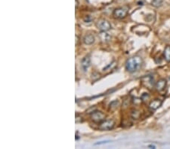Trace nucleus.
<instances>
[{"instance_id":"obj_10","label":"nucleus","mask_w":170,"mask_h":149,"mask_svg":"<svg viewBox=\"0 0 170 149\" xmlns=\"http://www.w3.org/2000/svg\"><path fill=\"white\" fill-rule=\"evenodd\" d=\"M95 41V37L92 34H88L84 36L83 38V42L85 45H92Z\"/></svg>"},{"instance_id":"obj_6","label":"nucleus","mask_w":170,"mask_h":149,"mask_svg":"<svg viewBox=\"0 0 170 149\" xmlns=\"http://www.w3.org/2000/svg\"><path fill=\"white\" fill-rule=\"evenodd\" d=\"M141 81H142V83H143L144 86L148 87L149 89H151L152 87H153V85H154L153 78L150 76V75H147V76H145L144 78H142Z\"/></svg>"},{"instance_id":"obj_13","label":"nucleus","mask_w":170,"mask_h":149,"mask_svg":"<svg viewBox=\"0 0 170 149\" xmlns=\"http://www.w3.org/2000/svg\"><path fill=\"white\" fill-rule=\"evenodd\" d=\"M131 116L132 117H134V118H135V119H137L139 117V115H140V113H139V111L137 110H132L131 111Z\"/></svg>"},{"instance_id":"obj_7","label":"nucleus","mask_w":170,"mask_h":149,"mask_svg":"<svg viewBox=\"0 0 170 149\" xmlns=\"http://www.w3.org/2000/svg\"><path fill=\"white\" fill-rule=\"evenodd\" d=\"M166 86V80L164 79V78H161L160 79L159 81H157L155 84V89L157 91L160 92V91H163L165 89Z\"/></svg>"},{"instance_id":"obj_5","label":"nucleus","mask_w":170,"mask_h":149,"mask_svg":"<svg viewBox=\"0 0 170 149\" xmlns=\"http://www.w3.org/2000/svg\"><path fill=\"white\" fill-rule=\"evenodd\" d=\"M128 12V10L126 8H117L113 11V15L115 18H117V19H123L126 16Z\"/></svg>"},{"instance_id":"obj_2","label":"nucleus","mask_w":170,"mask_h":149,"mask_svg":"<svg viewBox=\"0 0 170 149\" xmlns=\"http://www.w3.org/2000/svg\"><path fill=\"white\" fill-rule=\"evenodd\" d=\"M105 115L103 114L101 111H96L92 112L91 115V119L94 123H101L103 121H105Z\"/></svg>"},{"instance_id":"obj_9","label":"nucleus","mask_w":170,"mask_h":149,"mask_svg":"<svg viewBox=\"0 0 170 149\" xmlns=\"http://www.w3.org/2000/svg\"><path fill=\"white\" fill-rule=\"evenodd\" d=\"M90 64H91V59L89 58V57H85L82 60V67L85 71H87L88 68L90 66Z\"/></svg>"},{"instance_id":"obj_3","label":"nucleus","mask_w":170,"mask_h":149,"mask_svg":"<svg viewBox=\"0 0 170 149\" xmlns=\"http://www.w3.org/2000/svg\"><path fill=\"white\" fill-rule=\"evenodd\" d=\"M115 122L113 120H105L103 121L101 123L99 124V130H110L113 129V127H114Z\"/></svg>"},{"instance_id":"obj_15","label":"nucleus","mask_w":170,"mask_h":149,"mask_svg":"<svg viewBox=\"0 0 170 149\" xmlns=\"http://www.w3.org/2000/svg\"><path fill=\"white\" fill-rule=\"evenodd\" d=\"M107 142V141H105V142H98L95 144V145H101V144H105V143Z\"/></svg>"},{"instance_id":"obj_1","label":"nucleus","mask_w":170,"mask_h":149,"mask_svg":"<svg viewBox=\"0 0 170 149\" xmlns=\"http://www.w3.org/2000/svg\"><path fill=\"white\" fill-rule=\"evenodd\" d=\"M143 60L141 57L135 56L131 58L128 59L125 62V69L129 72H135L137 71L142 65Z\"/></svg>"},{"instance_id":"obj_8","label":"nucleus","mask_w":170,"mask_h":149,"mask_svg":"<svg viewBox=\"0 0 170 149\" xmlns=\"http://www.w3.org/2000/svg\"><path fill=\"white\" fill-rule=\"evenodd\" d=\"M162 103H163L162 100H160V99H154L152 102H151V103L149 104V109L151 111H156L161 106Z\"/></svg>"},{"instance_id":"obj_16","label":"nucleus","mask_w":170,"mask_h":149,"mask_svg":"<svg viewBox=\"0 0 170 149\" xmlns=\"http://www.w3.org/2000/svg\"><path fill=\"white\" fill-rule=\"evenodd\" d=\"M148 147H149V148H155V146H154V145H149Z\"/></svg>"},{"instance_id":"obj_11","label":"nucleus","mask_w":170,"mask_h":149,"mask_svg":"<svg viewBox=\"0 0 170 149\" xmlns=\"http://www.w3.org/2000/svg\"><path fill=\"white\" fill-rule=\"evenodd\" d=\"M164 58L167 61V62H170V46H166L165 50H164Z\"/></svg>"},{"instance_id":"obj_17","label":"nucleus","mask_w":170,"mask_h":149,"mask_svg":"<svg viewBox=\"0 0 170 149\" xmlns=\"http://www.w3.org/2000/svg\"><path fill=\"white\" fill-rule=\"evenodd\" d=\"M169 80H170V77H169Z\"/></svg>"},{"instance_id":"obj_12","label":"nucleus","mask_w":170,"mask_h":149,"mask_svg":"<svg viewBox=\"0 0 170 149\" xmlns=\"http://www.w3.org/2000/svg\"><path fill=\"white\" fill-rule=\"evenodd\" d=\"M163 0H152L151 2V5L156 8L161 7L163 5Z\"/></svg>"},{"instance_id":"obj_14","label":"nucleus","mask_w":170,"mask_h":149,"mask_svg":"<svg viewBox=\"0 0 170 149\" xmlns=\"http://www.w3.org/2000/svg\"><path fill=\"white\" fill-rule=\"evenodd\" d=\"M149 98H150L149 94H148V93H143V94L141 95V99L142 101H146V100L149 99Z\"/></svg>"},{"instance_id":"obj_4","label":"nucleus","mask_w":170,"mask_h":149,"mask_svg":"<svg viewBox=\"0 0 170 149\" xmlns=\"http://www.w3.org/2000/svg\"><path fill=\"white\" fill-rule=\"evenodd\" d=\"M96 26L98 27V29H100L102 32H106L107 30H109L111 28V23L107 20L102 19L98 20L96 23Z\"/></svg>"}]
</instances>
